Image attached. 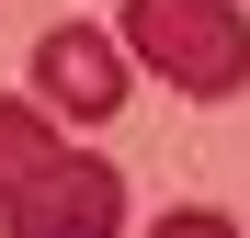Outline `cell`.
I'll return each mask as SVG.
<instances>
[{"label":"cell","instance_id":"2","mask_svg":"<svg viewBox=\"0 0 250 238\" xmlns=\"http://www.w3.org/2000/svg\"><path fill=\"white\" fill-rule=\"evenodd\" d=\"M125 57H148L182 102H239L250 91V12L239 0H125Z\"/></svg>","mask_w":250,"mask_h":238},{"label":"cell","instance_id":"3","mask_svg":"<svg viewBox=\"0 0 250 238\" xmlns=\"http://www.w3.org/2000/svg\"><path fill=\"white\" fill-rule=\"evenodd\" d=\"M125 79H137L125 34H103V23H46L34 34V102L68 113V125H114L125 113Z\"/></svg>","mask_w":250,"mask_h":238},{"label":"cell","instance_id":"1","mask_svg":"<svg viewBox=\"0 0 250 238\" xmlns=\"http://www.w3.org/2000/svg\"><path fill=\"white\" fill-rule=\"evenodd\" d=\"M0 216L23 238H103L125 216V182H114V159L57 147L46 102H0Z\"/></svg>","mask_w":250,"mask_h":238}]
</instances>
